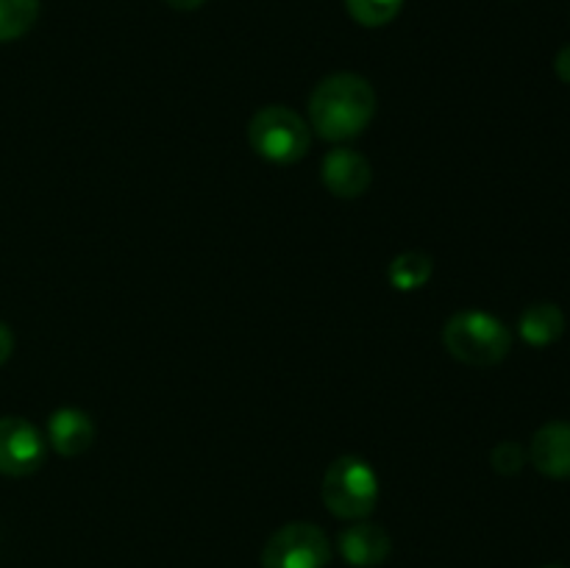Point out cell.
I'll return each mask as SVG.
<instances>
[{"label": "cell", "instance_id": "cell-1", "mask_svg": "<svg viewBox=\"0 0 570 568\" xmlns=\"http://www.w3.org/2000/svg\"><path fill=\"white\" fill-rule=\"evenodd\" d=\"M309 128L328 143L354 139L376 115V89L356 72H332L309 95Z\"/></svg>", "mask_w": 570, "mask_h": 568}, {"label": "cell", "instance_id": "cell-2", "mask_svg": "<svg viewBox=\"0 0 570 568\" xmlns=\"http://www.w3.org/2000/svg\"><path fill=\"white\" fill-rule=\"evenodd\" d=\"M443 343L454 360L471 368H493L507 360L512 349V332L504 321L482 310H462L449 317Z\"/></svg>", "mask_w": 570, "mask_h": 568}, {"label": "cell", "instance_id": "cell-3", "mask_svg": "<svg viewBox=\"0 0 570 568\" xmlns=\"http://www.w3.org/2000/svg\"><path fill=\"white\" fill-rule=\"evenodd\" d=\"M321 496L332 516L343 521H362L379 501V477L362 457L343 454L323 473Z\"/></svg>", "mask_w": 570, "mask_h": 568}, {"label": "cell", "instance_id": "cell-4", "mask_svg": "<svg viewBox=\"0 0 570 568\" xmlns=\"http://www.w3.org/2000/svg\"><path fill=\"white\" fill-rule=\"evenodd\" d=\"M248 143L273 165H295L312 145L309 123L289 106H265L248 123Z\"/></svg>", "mask_w": 570, "mask_h": 568}, {"label": "cell", "instance_id": "cell-5", "mask_svg": "<svg viewBox=\"0 0 570 568\" xmlns=\"http://www.w3.org/2000/svg\"><path fill=\"white\" fill-rule=\"evenodd\" d=\"M332 560L328 535L317 523L293 521L278 527L262 549V568H326Z\"/></svg>", "mask_w": 570, "mask_h": 568}, {"label": "cell", "instance_id": "cell-6", "mask_svg": "<svg viewBox=\"0 0 570 568\" xmlns=\"http://www.w3.org/2000/svg\"><path fill=\"white\" fill-rule=\"evenodd\" d=\"M45 462V440L31 421L17 415L0 418V473L31 477Z\"/></svg>", "mask_w": 570, "mask_h": 568}, {"label": "cell", "instance_id": "cell-7", "mask_svg": "<svg viewBox=\"0 0 570 568\" xmlns=\"http://www.w3.org/2000/svg\"><path fill=\"white\" fill-rule=\"evenodd\" d=\"M321 178L323 187L328 189L337 198H360L365 195V189L371 187L373 170L371 161L362 154L351 148H334L323 156L321 161Z\"/></svg>", "mask_w": 570, "mask_h": 568}, {"label": "cell", "instance_id": "cell-8", "mask_svg": "<svg viewBox=\"0 0 570 568\" xmlns=\"http://www.w3.org/2000/svg\"><path fill=\"white\" fill-rule=\"evenodd\" d=\"M529 462L543 477L570 479V421H549L532 434Z\"/></svg>", "mask_w": 570, "mask_h": 568}, {"label": "cell", "instance_id": "cell-9", "mask_svg": "<svg viewBox=\"0 0 570 568\" xmlns=\"http://www.w3.org/2000/svg\"><path fill=\"white\" fill-rule=\"evenodd\" d=\"M337 546L343 560L354 568L382 566L390 557V551H393V540H390L387 529L379 527V523L365 521V518L351 523L348 529H343Z\"/></svg>", "mask_w": 570, "mask_h": 568}, {"label": "cell", "instance_id": "cell-10", "mask_svg": "<svg viewBox=\"0 0 570 568\" xmlns=\"http://www.w3.org/2000/svg\"><path fill=\"white\" fill-rule=\"evenodd\" d=\"M48 440L61 457H78L95 443L92 418L76 407H61L48 418Z\"/></svg>", "mask_w": 570, "mask_h": 568}, {"label": "cell", "instance_id": "cell-11", "mask_svg": "<svg viewBox=\"0 0 570 568\" xmlns=\"http://www.w3.org/2000/svg\"><path fill=\"white\" fill-rule=\"evenodd\" d=\"M562 332H566V312L551 304V301L529 304L521 312V321H518V334L534 349H546V345L557 343Z\"/></svg>", "mask_w": 570, "mask_h": 568}, {"label": "cell", "instance_id": "cell-12", "mask_svg": "<svg viewBox=\"0 0 570 568\" xmlns=\"http://www.w3.org/2000/svg\"><path fill=\"white\" fill-rule=\"evenodd\" d=\"M434 273V259L426 251H404V254L393 256L387 267V278L395 290L401 293H412V290L426 287L429 278Z\"/></svg>", "mask_w": 570, "mask_h": 568}, {"label": "cell", "instance_id": "cell-13", "mask_svg": "<svg viewBox=\"0 0 570 568\" xmlns=\"http://www.w3.org/2000/svg\"><path fill=\"white\" fill-rule=\"evenodd\" d=\"M39 17V0H0V42L26 37Z\"/></svg>", "mask_w": 570, "mask_h": 568}, {"label": "cell", "instance_id": "cell-14", "mask_svg": "<svg viewBox=\"0 0 570 568\" xmlns=\"http://www.w3.org/2000/svg\"><path fill=\"white\" fill-rule=\"evenodd\" d=\"M345 9L360 26L382 28L401 14L404 0H345Z\"/></svg>", "mask_w": 570, "mask_h": 568}, {"label": "cell", "instance_id": "cell-15", "mask_svg": "<svg viewBox=\"0 0 570 568\" xmlns=\"http://www.w3.org/2000/svg\"><path fill=\"white\" fill-rule=\"evenodd\" d=\"M527 462V449H523L521 443H515V440H504V443H499L490 451V466H493V471L501 473V477H515V473L523 471Z\"/></svg>", "mask_w": 570, "mask_h": 568}, {"label": "cell", "instance_id": "cell-16", "mask_svg": "<svg viewBox=\"0 0 570 568\" xmlns=\"http://www.w3.org/2000/svg\"><path fill=\"white\" fill-rule=\"evenodd\" d=\"M11 351H14V334H11V329L6 323H0V365L9 362Z\"/></svg>", "mask_w": 570, "mask_h": 568}, {"label": "cell", "instance_id": "cell-17", "mask_svg": "<svg viewBox=\"0 0 570 568\" xmlns=\"http://www.w3.org/2000/svg\"><path fill=\"white\" fill-rule=\"evenodd\" d=\"M554 72H557V78H560V81L570 84V45H566V48H560V53H557Z\"/></svg>", "mask_w": 570, "mask_h": 568}, {"label": "cell", "instance_id": "cell-18", "mask_svg": "<svg viewBox=\"0 0 570 568\" xmlns=\"http://www.w3.org/2000/svg\"><path fill=\"white\" fill-rule=\"evenodd\" d=\"M165 3L176 11H195V9H200L206 0H165Z\"/></svg>", "mask_w": 570, "mask_h": 568}, {"label": "cell", "instance_id": "cell-19", "mask_svg": "<svg viewBox=\"0 0 570 568\" xmlns=\"http://www.w3.org/2000/svg\"><path fill=\"white\" fill-rule=\"evenodd\" d=\"M543 568H566V566H543Z\"/></svg>", "mask_w": 570, "mask_h": 568}]
</instances>
